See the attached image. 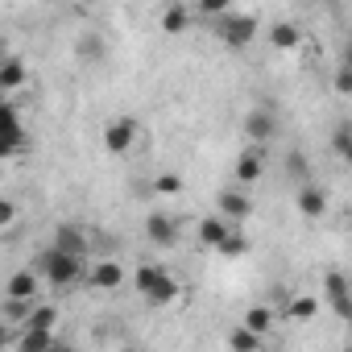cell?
Returning <instances> with one entry per match:
<instances>
[{"label": "cell", "mask_w": 352, "mask_h": 352, "mask_svg": "<svg viewBox=\"0 0 352 352\" xmlns=\"http://www.w3.org/2000/svg\"><path fill=\"white\" fill-rule=\"evenodd\" d=\"M340 67H348V71H352V46L344 50V63H340Z\"/></svg>", "instance_id": "cell-33"}, {"label": "cell", "mask_w": 352, "mask_h": 352, "mask_svg": "<svg viewBox=\"0 0 352 352\" xmlns=\"http://www.w3.org/2000/svg\"><path fill=\"white\" fill-rule=\"evenodd\" d=\"M54 352H79V348H71V344H58V348H54Z\"/></svg>", "instance_id": "cell-35"}, {"label": "cell", "mask_w": 352, "mask_h": 352, "mask_svg": "<svg viewBox=\"0 0 352 352\" xmlns=\"http://www.w3.org/2000/svg\"><path fill=\"white\" fill-rule=\"evenodd\" d=\"M257 30H261V21H257L253 13H241V9H232V13H228V17H220V25H216L220 42H224V46H232V50H245V46L257 38Z\"/></svg>", "instance_id": "cell-2"}, {"label": "cell", "mask_w": 352, "mask_h": 352, "mask_svg": "<svg viewBox=\"0 0 352 352\" xmlns=\"http://www.w3.org/2000/svg\"><path fill=\"white\" fill-rule=\"evenodd\" d=\"M294 208H298L302 220H319V216L327 212V195H323V187H315V183H298V191H294Z\"/></svg>", "instance_id": "cell-7"}, {"label": "cell", "mask_w": 352, "mask_h": 352, "mask_svg": "<svg viewBox=\"0 0 352 352\" xmlns=\"http://www.w3.org/2000/svg\"><path fill=\"white\" fill-rule=\"evenodd\" d=\"M348 145H352V133H348V124H340V129L331 133V149H336V153H344Z\"/></svg>", "instance_id": "cell-30"}, {"label": "cell", "mask_w": 352, "mask_h": 352, "mask_svg": "<svg viewBox=\"0 0 352 352\" xmlns=\"http://www.w3.org/2000/svg\"><path fill=\"white\" fill-rule=\"evenodd\" d=\"M270 46L274 50H298L302 46V34H298V25H290V21H278V25H270Z\"/></svg>", "instance_id": "cell-16"}, {"label": "cell", "mask_w": 352, "mask_h": 352, "mask_svg": "<svg viewBox=\"0 0 352 352\" xmlns=\"http://www.w3.org/2000/svg\"><path fill=\"white\" fill-rule=\"evenodd\" d=\"M162 278H166V265H137V270H133V290L145 298Z\"/></svg>", "instance_id": "cell-21"}, {"label": "cell", "mask_w": 352, "mask_h": 352, "mask_svg": "<svg viewBox=\"0 0 352 352\" xmlns=\"http://www.w3.org/2000/svg\"><path fill=\"white\" fill-rule=\"evenodd\" d=\"M245 327L265 340V331H274V307H270V302H253V307L245 311Z\"/></svg>", "instance_id": "cell-17"}, {"label": "cell", "mask_w": 352, "mask_h": 352, "mask_svg": "<svg viewBox=\"0 0 352 352\" xmlns=\"http://www.w3.org/2000/svg\"><path fill=\"white\" fill-rule=\"evenodd\" d=\"M54 249H63V253H71V257L87 261V236H83V228H75V224H63V228L54 232Z\"/></svg>", "instance_id": "cell-13"}, {"label": "cell", "mask_w": 352, "mask_h": 352, "mask_svg": "<svg viewBox=\"0 0 352 352\" xmlns=\"http://www.w3.org/2000/svg\"><path fill=\"white\" fill-rule=\"evenodd\" d=\"M153 191H157V195H179V191H183V179H179V174H157V179H153Z\"/></svg>", "instance_id": "cell-26"}, {"label": "cell", "mask_w": 352, "mask_h": 352, "mask_svg": "<svg viewBox=\"0 0 352 352\" xmlns=\"http://www.w3.org/2000/svg\"><path fill=\"white\" fill-rule=\"evenodd\" d=\"M319 302H323L319 294H298V298H290V307H286V311H290V319H294V323H311V319L319 315Z\"/></svg>", "instance_id": "cell-22"}, {"label": "cell", "mask_w": 352, "mask_h": 352, "mask_svg": "<svg viewBox=\"0 0 352 352\" xmlns=\"http://www.w3.org/2000/svg\"><path fill=\"white\" fill-rule=\"evenodd\" d=\"M124 282H129V274H124V265H120V261L104 257V261H96V265H91V286H96V290H120Z\"/></svg>", "instance_id": "cell-11"}, {"label": "cell", "mask_w": 352, "mask_h": 352, "mask_svg": "<svg viewBox=\"0 0 352 352\" xmlns=\"http://www.w3.org/2000/svg\"><path fill=\"white\" fill-rule=\"evenodd\" d=\"M199 13H204V17H228V13H232V5H224V0H204Z\"/></svg>", "instance_id": "cell-29"}, {"label": "cell", "mask_w": 352, "mask_h": 352, "mask_svg": "<svg viewBox=\"0 0 352 352\" xmlns=\"http://www.w3.org/2000/svg\"><path fill=\"white\" fill-rule=\"evenodd\" d=\"M133 145H137V120H133V116H116V120L104 124V149H108L112 157L129 153Z\"/></svg>", "instance_id": "cell-5"}, {"label": "cell", "mask_w": 352, "mask_h": 352, "mask_svg": "<svg viewBox=\"0 0 352 352\" xmlns=\"http://www.w3.org/2000/svg\"><path fill=\"white\" fill-rule=\"evenodd\" d=\"M187 25H191V9H187V5H170V9L162 13V30H166V34H183Z\"/></svg>", "instance_id": "cell-23"}, {"label": "cell", "mask_w": 352, "mask_h": 352, "mask_svg": "<svg viewBox=\"0 0 352 352\" xmlns=\"http://www.w3.org/2000/svg\"><path fill=\"white\" fill-rule=\"evenodd\" d=\"M34 270H38V274H42V278L50 282V286H58V290H63V286H71V282H75V278L83 274V261L50 245L46 253H38V261H34Z\"/></svg>", "instance_id": "cell-1"}, {"label": "cell", "mask_w": 352, "mask_h": 352, "mask_svg": "<svg viewBox=\"0 0 352 352\" xmlns=\"http://www.w3.org/2000/svg\"><path fill=\"white\" fill-rule=\"evenodd\" d=\"M216 253H220V257H232V261H236V257H245V253H249V241H245V232H241V228H232V232L220 241V249H216Z\"/></svg>", "instance_id": "cell-25"}, {"label": "cell", "mask_w": 352, "mask_h": 352, "mask_svg": "<svg viewBox=\"0 0 352 352\" xmlns=\"http://www.w3.org/2000/svg\"><path fill=\"white\" fill-rule=\"evenodd\" d=\"M323 298H327L331 311L352 327V286H348V278H344L340 270H327V278H323Z\"/></svg>", "instance_id": "cell-4"}, {"label": "cell", "mask_w": 352, "mask_h": 352, "mask_svg": "<svg viewBox=\"0 0 352 352\" xmlns=\"http://www.w3.org/2000/svg\"><path fill=\"white\" fill-rule=\"evenodd\" d=\"M174 298H179V282H174L170 274H166V278L145 294V302H149V307H166V302H174Z\"/></svg>", "instance_id": "cell-24"}, {"label": "cell", "mask_w": 352, "mask_h": 352, "mask_svg": "<svg viewBox=\"0 0 352 352\" xmlns=\"http://www.w3.org/2000/svg\"><path fill=\"white\" fill-rule=\"evenodd\" d=\"M331 91H340V96H352V71H348V67H340V71L331 75Z\"/></svg>", "instance_id": "cell-28"}, {"label": "cell", "mask_w": 352, "mask_h": 352, "mask_svg": "<svg viewBox=\"0 0 352 352\" xmlns=\"http://www.w3.org/2000/svg\"><path fill=\"white\" fill-rule=\"evenodd\" d=\"M58 340L50 331H17V352H54Z\"/></svg>", "instance_id": "cell-20"}, {"label": "cell", "mask_w": 352, "mask_h": 352, "mask_svg": "<svg viewBox=\"0 0 352 352\" xmlns=\"http://www.w3.org/2000/svg\"><path fill=\"white\" fill-rule=\"evenodd\" d=\"M340 157H344V162H348V166H352V145H348V149H344V153H340Z\"/></svg>", "instance_id": "cell-34"}, {"label": "cell", "mask_w": 352, "mask_h": 352, "mask_svg": "<svg viewBox=\"0 0 352 352\" xmlns=\"http://www.w3.org/2000/svg\"><path fill=\"white\" fill-rule=\"evenodd\" d=\"M25 79H30V71H25V63H21L17 54H5V58H0V91H5V96H13Z\"/></svg>", "instance_id": "cell-12"}, {"label": "cell", "mask_w": 352, "mask_h": 352, "mask_svg": "<svg viewBox=\"0 0 352 352\" xmlns=\"http://www.w3.org/2000/svg\"><path fill=\"white\" fill-rule=\"evenodd\" d=\"M83 54H104V42H96V38H87V42H83Z\"/></svg>", "instance_id": "cell-32"}, {"label": "cell", "mask_w": 352, "mask_h": 352, "mask_svg": "<svg viewBox=\"0 0 352 352\" xmlns=\"http://www.w3.org/2000/svg\"><path fill=\"white\" fill-rule=\"evenodd\" d=\"M290 174H294V179H302V174H307V157L302 153H290Z\"/></svg>", "instance_id": "cell-31"}, {"label": "cell", "mask_w": 352, "mask_h": 352, "mask_svg": "<svg viewBox=\"0 0 352 352\" xmlns=\"http://www.w3.org/2000/svg\"><path fill=\"white\" fill-rule=\"evenodd\" d=\"M216 212H220L232 228H241V220H249L253 204H249V195H245V191H220V195H216Z\"/></svg>", "instance_id": "cell-8"}, {"label": "cell", "mask_w": 352, "mask_h": 352, "mask_svg": "<svg viewBox=\"0 0 352 352\" xmlns=\"http://www.w3.org/2000/svg\"><path fill=\"white\" fill-rule=\"evenodd\" d=\"M13 224H17V204L5 199L0 204V232H13Z\"/></svg>", "instance_id": "cell-27"}, {"label": "cell", "mask_w": 352, "mask_h": 352, "mask_svg": "<svg viewBox=\"0 0 352 352\" xmlns=\"http://www.w3.org/2000/svg\"><path fill=\"white\" fill-rule=\"evenodd\" d=\"M5 108H9V112H5V149H0V153L13 157V153L21 149V141H25V124H21V116H17L13 104H5Z\"/></svg>", "instance_id": "cell-15"}, {"label": "cell", "mask_w": 352, "mask_h": 352, "mask_svg": "<svg viewBox=\"0 0 352 352\" xmlns=\"http://www.w3.org/2000/svg\"><path fill=\"white\" fill-rule=\"evenodd\" d=\"M245 137L253 141V145H270L274 137H278V112H274V104L265 100V104H257L249 116H245Z\"/></svg>", "instance_id": "cell-3"}, {"label": "cell", "mask_w": 352, "mask_h": 352, "mask_svg": "<svg viewBox=\"0 0 352 352\" xmlns=\"http://www.w3.org/2000/svg\"><path fill=\"white\" fill-rule=\"evenodd\" d=\"M261 348H265V340L257 331H249L245 323L228 331V352H261Z\"/></svg>", "instance_id": "cell-19"}, {"label": "cell", "mask_w": 352, "mask_h": 352, "mask_svg": "<svg viewBox=\"0 0 352 352\" xmlns=\"http://www.w3.org/2000/svg\"><path fill=\"white\" fill-rule=\"evenodd\" d=\"M145 236H149V245L170 249L174 241H179V220L166 216V212H149V216H145Z\"/></svg>", "instance_id": "cell-6"}, {"label": "cell", "mask_w": 352, "mask_h": 352, "mask_svg": "<svg viewBox=\"0 0 352 352\" xmlns=\"http://www.w3.org/2000/svg\"><path fill=\"white\" fill-rule=\"evenodd\" d=\"M232 232V224L216 212V216H204L199 220V245H208V249H220V241Z\"/></svg>", "instance_id": "cell-14"}, {"label": "cell", "mask_w": 352, "mask_h": 352, "mask_svg": "<svg viewBox=\"0 0 352 352\" xmlns=\"http://www.w3.org/2000/svg\"><path fill=\"white\" fill-rule=\"evenodd\" d=\"M348 133H352V120H348Z\"/></svg>", "instance_id": "cell-36"}, {"label": "cell", "mask_w": 352, "mask_h": 352, "mask_svg": "<svg viewBox=\"0 0 352 352\" xmlns=\"http://www.w3.org/2000/svg\"><path fill=\"white\" fill-rule=\"evenodd\" d=\"M232 174H236V183H257L261 174H265V149L261 145H249L241 157H236V166H232Z\"/></svg>", "instance_id": "cell-9"}, {"label": "cell", "mask_w": 352, "mask_h": 352, "mask_svg": "<svg viewBox=\"0 0 352 352\" xmlns=\"http://www.w3.org/2000/svg\"><path fill=\"white\" fill-rule=\"evenodd\" d=\"M54 327H58V307L54 302H38L30 323H25V331H50L54 336Z\"/></svg>", "instance_id": "cell-18"}, {"label": "cell", "mask_w": 352, "mask_h": 352, "mask_svg": "<svg viewBox=\"0 0 352 352\" xmlns=\"http://www.w3.org/2000/svg\"><path fill=\"white\" fill-rule=\"evenodd\" d=\"M38 270L30 265V270H17L9 282H5V298H13V302H34L38 298Z\"/></svg>", "instance_id": "cell-10"}]
</instances>
